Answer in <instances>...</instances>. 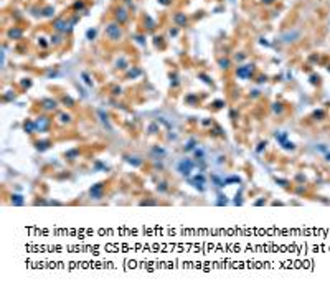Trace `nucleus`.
<instances>
[{
	"mask_svg": "<svg viewBox=\"0 0 330 289\" xmlns=\"http://www.w3.org/2000/svg\"><path fill=\"white\" fill-rule=\"evenodd\" d=\"M197 167V164H195L192 159H188V157H185V159H182V160L177 164V170H178L182 175L183 177H186L188 179L190 175H192V172H193V168Z\"/></svg>",
	"mask_w": 330,
	"mask_h": 289,
	"instance_id": "nucleus-1",
	"label": "nucleus"
},
{
	"mask_svg": "<svg viewBox=\"0 0 330 289\" xmlns=\"http://www.w3.org/2000/svg\"><path fill=\"white\" fill-rule=\"evenodd\" d=\"M106 35L111 38L112 41H116V40H119L121 38V35H122V32H121V27L119 25H116V23H109V25L106 27Z\"/></svg>",
	"mask_w": 330,
	"mask_h": 289,
	"instance_id": "nucleus-2",
	"label": "nucleus"
},
{
	"mask_svg": "<svg viewBox=\"0 0 330 289\" xmlns=\"http://www.w3.org/2000/svg\"><path fill=\"white\" fill-rule=\"evenodd\" d=\"M188 182L195 187V189H198L200 192H203L205 185H207V179H205L203 173H198V175H195V177H188Z\"/></svg>",
	"mask_w": 330,
	"mask_h": 289,
	"instance_id": "nucleus-3",
	"label": "nucleus"
},
{
	"mask_svg": "<svg viewBox=\"0 0 330 289\" xmlns=\"http://www.w3.org/2000/svg\"><path fill=\"white\" fill-rule=\"evenodd\" d=\"M35 124H36V131L40 132H46L51 126V119L46 117V116H40L38 119H35Z\"/></svg>",
	"mask_w": 330,
	"mask_h": 289,
	"instance_id": "nucleus-4",
	"label": "nucleus"
},
{
	"mask_svg": "<svg viewBox=\"0 0 330 289\" xmlns=\"http://www.w3.org/2000/svg\"><path fill=\"white\" fill-rule=\"evenodd\" d=\"M89 195H91V198H94V200L102 198V195H104V184H96V185H93V187L89 189Z\"/></svg>",
	"mask_w": 330,
	"mask_h": 289,
	"instance_id": "nucleus-5",
	"label": "nucleus"
},
{
	"mask_svg": "<svg viewBox=\"0 0 330 289\" xmlns=\"http://www.w3.org/2000/svg\"><path fill=\"white\" fill-rule=\"evenodd\" d=\"M236 74L240 76L241 79H248L249 76L253 74V66L251 65H244V66H240L236 71Z\"/></svg>",
	"mask_w": 330,
	"mask_h": 289,
	"instance_id": "nucleus-6",
	"label": "nucleus"
},
{
	"mask_svg": "<svg viewBox=\"0 0 330 289\" xmlns=\"http://www.w3.org/2000/svg\"><path fill=\"white\" fill-rule=\"evenodd\" d=\"M98 116H99V119H101L102 126L107 127V131H112V126H111V122H109V119H107V114L104 113L102 109H98Z\"/></svg>",
	"mask_w": 330,
	"mask_h": 289,
	"instance_id": "nucleus-7",
	"label": "nucleus"
},
{
	"mask_svg": "<svg viewBox=\"0 0 330 289\" xmlns=\"http://www.w3.org/2000/svg\"><path fill=\"white\" fill-rule=\"evenodd\" d=\"M41 106L45 111H55L56 108H58V103H56L55 99H43L41 101Z\"/></svg>",
	"mask_w": 330,
	"mask_h": 289,
	"instance_id": "nucleus-8",
	"label": "nucleus"
},
{
	"mask_svg": "<svg viewBox=\"0 0 330 289\" xmlns=\"http://www.w3.org/2000/svg\"><path fill=\"white\" fill-rule=\"evenodd\" d=\"M23 129H25L27 134H35V132H36V124H35V121H31V119H27V121L23 122Z\"/></svg>",
	"mask_w": 330,
	"mask_h": 289,
	"instance_id": "nucleus-9",
	"label": "nucleus"
},
{
	"mask_svg": "<svg viewBox=\"0 0 330 289\" xmlns=\"http://www.w3.org/2000/svg\"><path fill=\"white\" fill-rule=\"evenodd\" d=\"M124 160H126L127 164H132L134 167H140L142 165V159L140 157H137V155H124Z\"/></svg>",
	"mask_w": 330,
	"mask_h": 289,
	"instance_id": "nucleus-10",
	"label": "nucleus"
},
{
	"mask_svg": "<svg viewBox=\"0 0 330 289\" xmlns=\"http://www.w3.org/2000/svg\"><path fill=\"white\" fill-rule=\"evenodd\" d=\"M150 154L155 159H162V157L167 155V151H165L164 147H160V146H154V147H152V151H150Z\"/></svg>",
	"mask_w": 330,
	"mask_h": 289,
	"instance_id": "nucleus-11",
	"label": "nucleus"
},
{
	"mask_svg": "<svg viewBox=\"0 0 330 289\" xmlns=\"http://www.w3.org/2000/svg\"><path fill=\"white\" fill-rule=\"evenodd\" d=\"M197 144H198L197 139L192 137V139H188V142H186L185 146H183V149H185L186 152H188V151H195V149H197Z\"/></svg>",
	"mask_w": 330,
	"mask_h": 289,
	"instance_id": "nucleus-12",
	"label": "nucleus"
},
{
	"mask_svg": "<svg viewBox=\"0 0 330 289\" xmlns=\"http://www.w3.org/2000/svg\"><path fill=\"white\" fill-rule=\"evenodd\" d=\"M12 205H17V206H20V205H23L25 203V200H23V197L22 195H18V193H13L12 195Z\"/></svg>",
	"mask_w": 330,
	"mask_h": 289,
	"instance_id": "nucleus-13",
	"label": "nucleus"
},
{
	"mask_svg": "<svg viewBox=\"0 0 330 289\" xmlns=\"http://www.w3.org/2000/svg\"><path fill=\"white\" fill-rule=\"evenodd\" d=\"M58 122H60V124H69V122H71V116L66 114V113H61V114L58 116Z\"/></svg>",
	"mask_w": 330,
	"mask_h": 289,
	"instance_id": "nucleus-14",
	"label": "nucleus"
},
{
	"mask_svg": "<svg viewBox=\"0 0 330 289\" xmlns=\"http://www.w3.org/2000/svg\"><path fill=\"white\" fill-rule=\"evenodd\" d=\"M35 146H36L38 151H46V149L50 147V141H38Z\"/></svg>",
	"mask_w": 330,
	"mask_h": 289,
	"instance_id": "nucleus-15",
	"label": "nucleus"
},
{
	"mask_svg": "<svg viewBox=\"0 0 330 289\" xmlns=\"http://www.w3.org/2000/svg\"><path fill=\"white\" fill-rule=\"evenodd\" d=\"M160 131V127H159V122H152L149 127H147V132L149 134H157Z\"/></svg>",
	"mask_w": 330,
	"mask_h": 289,
	"instance_id": "nucleus-16",
	"label": "nucleus"
},
{
	"mask_svg": "<svg viewBox=\"0 0 330 289\" xmlns=\"http://www.w3.org/2000/svg\"><path fill=\"white\" fill-rule=\"evenodd\" d=\"M55 27L58 28V30H61V32H66V30H69V27H66V23H65L63 20H56V22H55Z\"/></svg>",
	"mask_w": 330,
	"mask_h": 289,
	"instance_id": "nucleus-17",
	"label": "nucleus"
},
{
	"mask_svg": "<svg viewBox=\"0 0 330 289\" xmlns=\"http://www.w3.org/2000/svg\"><path fill=\"white\" fill-rule=\"evenodd\" d=\"M116 17H117V20H119V22H121V23H122V22H126V18H127V15H126V12H124V10H122V8H121V10H117V13H116Z\"/></svg>",
	"mask_w": 330,
	"mask_h": 289,
	"instance_id": "nucleus-18",
	"label": "nucleus"
},
{
	"mask_svg": "<svg viewBox=\"0 0 330 289\" xmlns=\"http://www.w3.org/2000/svg\"><path fill=\"white\" fill-rule=\"evenodd\" d=\"M233 182H238V184H240V182H241V179H240V177H236V175H233V177H228V179H224V184H226V185H228V184H233Z\"/></svg>",
	"mask_w": 330,
	"mask_h": 289,
	"instance_id": "nucleus-19",
	"label": "nucleus"
},
{
	"mask_svg": "<svg viewBox=\"0 0 330 289\" xmlns=\"http://www.w3.org/2000/svg\"><path fill=\"white\" fill-rule=\"evenodd\" d=\"M78 154H79V151H78V149H74V151H69V152H66V157L73 160V159H74L76 155H78Z\"/></svg>",
	"mask_w": 330,
	"mask_h": 289,
	"instance_id": "nucleus-20",
	"label": "nucleus"
},
{
	"mask_svg": "<svg viewBox=\"0 0 330 289\" xmlns=\"http://www.w3.org/2000/svg\"><path fill=\"white\" fill-rule=\"evenodd\" d=\"M175 20H177V23H180V25L186 23V18H185L183 15H177V17H175Z\"/></svg>",
	"mask_w": 330,
	"mask_h": 289,
	"instance_id": "nucleus-21",
	"label": "nucleus"
},
{
	"mask_svg": "<svg viewBox=\"0 0 330 289\" xmlns=\"http://www.w3.org/2000/svg\"><path fill=\"white\" fill-rule=\"evenodd\" d=\"M157 190L162 192V193H164V192H167V184H165V182H160L159 187H157Z\"/></svg>",
	"mask_w": 330,
	"mask_h": 289,
	"instance_id": "nucleus-22",
	"label": "nucleus"
},
{
	"mask_svg": "<svg viewBox=\"0 0 330 289\" xmlns=\"http://www.w3.org/2000/svg\"><path fill=\"white\" fill-rule=\"evenodd\" d=\"M219 65H221L223 70H228L229 68V61L228 60H221V61H219Z\"/></svg>",
	"mask_w": 330,
	"mask_h": 289,
	"instance_id": "nucleus-23",
	"label": "nucleus"
},
{
	"mask_svg": "<svg viewBox=\"0 0 330 289\" xmlns=\"http://www.w3.org/2000/svg\"><path fill=\"white\" fill-rule=\"evenodd\" d=\"M262 149H266V142H261L259 146L256 147V152H257V154H261V152H262Z\"/></svg>",
	"mask_w": 330,
	"mask_h": 289,
	"instance_id": "nucleus-24",
	"label": "nucleus"
},
{
	"mask_svg": "<svg viewBox=\"0 0 330 289\" xmlns=\"http://www.w3.org/2000/svg\"><path fill=\"white\" fill-rule=\"evenodd\" d=\"M63 103H65V104H68L69 108H71V106L74 104V103H73V99H69V98H63Z\"/></svg>",
	"mask_w": 330,
	"mask_h": 289,
	"instance_id": "nucleus-25",
	"label": "nucleus"
},
{
	"mask_svg": "<svg viewBox=\"0 0 330 289\" xmlns=\"http://www.w3.org/2000/svg\"><path fill=\"white\" fill-rule=\"evenodd\" d=\"M83 78H84V83H86V84H89V86L93 84V81H91V79L88 78V74H86V73H83Z\"/></svg>",
	"mask_w": 330,
	"mask_h": 289,
	"instance_id": "nucleus-26",
	"label": "nucleus"
},
{
	"mask_svg": "<svg viewBox=\"0 0 330 289\" xmlns=\"http://www.w3.org/2000/svg\"><path fill=\"white\" fill-rule=\"evenodd\" d=\"M20 35H22V32H18V30H15V32L12 30L10 32V36H20Z\"/></svg>",
	"mask_w": 330,
	"mask_h": 289,
	"instance_id": "nucleus-27",
	"label": "nucleus"
},
{
	"mask_svg": "<svg viewBox=\"0 0 330 289\" xmlns=\"http://www.w3.org/2000/svg\"><path fill=\"white\" fill-rule=\"evenodd\" d=\"M94 35H96V30H89V32H88V36H89V38H91V36L94 38Z\"/></svg>",
	"mask_w": 330,
	"mask_h": 289,
	"instance_id": "nucleus-28",
	"label": "nucleus"
},
{
	"mask_svg": "<svg viewBox=\"0 0 330 289\" xmlns=\"http://www.w3.org/2000/svg\"><path fill=\"white\" fill-rule=\"evenodd\" d=\"M262 203H266V202H264V200H257L254 205H262Z\"/></svg>",
	"mask_w": 330,
	"mask_h": 289,
	"instance_id": "nucleus-29",
	"label": "nucleus"
},
{
	"mask_svg": "<svg viewBox=\"0 0 330 289\" xmlns=\"http://www.w3.org/2000/svg\"><path fill=\"white\" fill-rule=\"evenodd\" d=\"M96 167H98V168H102L104 165H102V164H101V162H96Z\"/></svg>",
	"mask_w": 330,
	"mask_h": 289,
	"instance_id": "nucleus-30",
	"label": "nucleus"
}]
</instances>
